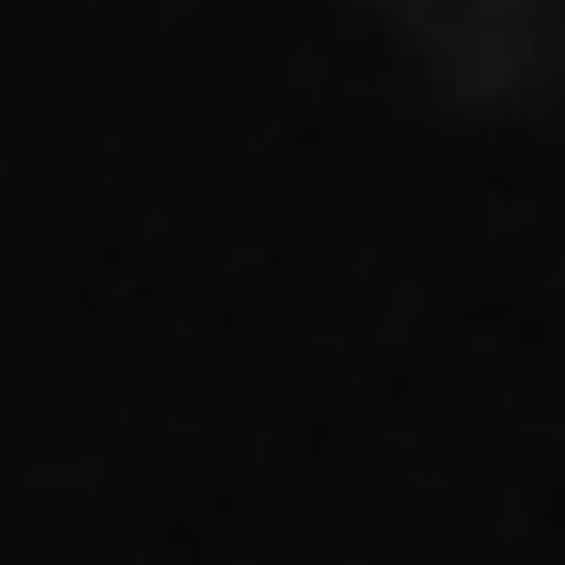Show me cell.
<instances>
[{"label": "cell", "mask_w": 565, "mask_h": 565, "mask_svg": "<svg viewBox=\"0 0 565 565\" xmlns=\"http://www.w3.org/2000/svg\"><path fill=\"white\" fill-rule=\"evenodd\" d=\"M388 56L455 111H554L565 100V0H366Z\"/></svg>", "instance_id": "1"}]
</instances>
